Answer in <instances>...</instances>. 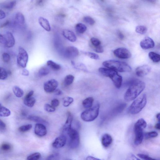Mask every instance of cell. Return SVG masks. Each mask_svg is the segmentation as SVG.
Instances as JSON below:
<instances>
[{
    "mask_svg": "<svg viewBox=\"0 0 160 160\" xmlns=\"http://www.w3.org/2000/svg\"><path fill=\"white\" fill-rule=\"evenodd\" d=\"M156 117H157V118L158 119L159 122H160V114L159 113L158 114H157V116H156Z\"/></svg>",
    "mask_w": 160,
    "mask_h": 160,
    "instance_id": "6125c7cd",
    "label": "cell"
},
{
    "mask_svg": "<svg viewBox=\"0 0 160 160\" xmlns=\"http://www.w3.org/2000/svg\"><path fill=\"white\" fill-rule=\"evenodd\" d=\"M84 54L88 57L90 58L95 60H97L99 59V56L95 53L91 52H86Z\"/></svg>",
    "mask_w": 160,
    "mask_h": 160,
    "instance_id": "b9f144b4",
    "label": "cell"
},
{
    "mask_svg": "<svg viewBox=\"0 0 160 160\" xmlns=\"http://www.w3.org/2000/svg\"><path fill=\"white\" fill-rule=\"evenodd\" d=\"M99 108V104L97 103L93 107L83 111L81 114V119L86 122L94 121L98 117Z\"/></svg>",
    "mask_w": 160,
    "mask_h": 160,
    "instance_id": "8992f818",
    "label": "cell"
},
{
    "mask_svg": "<svg viewBox=\"0 0 160 160\" xmlns=\"http://www.w3.org/2000/svg\"><path fill=\"white\" fill-rule=\"evenodd\" d=\"M99 72L105 77H109L112 81L114 86L118 89L121 87L122 82V78L117 71L105 68H100Z\"/></svg>",
    "mask_w": 160,
    "mask_h": 160,
    "instance_id": "277c9868",
    "label": "cell"
},
{
    "mask_svg": "<svg viewBox=\"0 0 160 160\" xmlns=\"http://www.w3.org/2000/svg\"><path fill=\"white\" fill-rule=\"evenodd\" d=\"M118 37L120 39L123 40L124 39V35L123 34L121 31H119L118 32Z\"/></svg>",
    "mask_w": 160,
    "mask_h": 160,
    "instance_id": "f5cc1de1",
    "label": "cell"
},
{
    "mask_svg": "<svg viewBox=\"0 0 160 160\" xmlns=\"http://www.w3.org/2000/svg\"><path fill=\"white\" fill-rule=\"evenodd\" d=\"M73 120V116L70 112H68L66 122L63 127V129L64 131L67 132L68 130L71 128L72 123V122Z\"/></svg>",
    "mask_w": 160,
    "mask_h": 160,
    "instance_id": "d6986e66",
    "label": "cell"
},
{
    "mask_svg": "<svg viewBox=\"0 0 160 160\" xmlns=\"http://www.w3.org/2000/svg\"><path fill=\"white\" fill-rule=\"evenodd\" d=\"M114 54L116 57L121 59H128L131 57L130 52L124 48H120L115 50Z\"/></svg>",
    "mask_w": 160,
    "mask_h": 160,
    "instance_id": "9c48e42d",
    "label": "cell"
},
{
    "mask_svg": "<svg viewBox=\"0 0 160 160\" xmlns=\"http://www.w3.org/2000/svg\"><path fill=\"white\" fill-rule=\"evenodd\" d=\"M74 77L73 75L70 74L66 77L64 80V84L66 86H69L74 81Z\"/></svg>",
    "mask_w": 160,
    "mask_h": 160,
    "instance_id": "f546056e",
    "label": "cell"
},
{
    "mask_svg": "<svg viewBox=\"0 0 160 160\" xmlns=\"http://www.w3.org/2000/svg\"><path fill=\"white\" fill-rule=\"evenodd\" d=\"M6 127V124L1 119H0V128L4 129Z\"/></svg>",
    "mask_w": 160,
    "mask_h": 160,
    "instance_id": "db71d44e",
    "label": "cell"
},
{
    "mask_svg": "<svg viewBox=\"0 0 160 160\" xmlns=\"http://www.w3.org/2000/svg\"><path fill=\"white\" fill-rule=\"evenodd\" d=\"M6 17V14L4 11L0 10V19H5Z\"/></svg>",
    "mask_w": 160,
    "mask_h": 160,
    "instance_id": "816d5d0a",
    "label": "cell"
},
{
    "mask_svg": "<svg viewBox=\"0 0 160 160\" xmlns=\"http://www.w3.org/2000/svg\"><path fill=\"white\" fill-rule=\"evenodd\" d=\"M55 94L57 95H61L62 94V91L59 90H57L55 91Z\"/></svg>",
    "mask_w": 160,
    "mask_h": 160,
    "instance_id": "91938a15",
    "label": "cell"
},
{
    "mask_svg": "<svg viewBox=\"0 0 160 160\" xmlns=\"http://www.w3.org/2000/svg\"><path fill=\"white\" fill-rule=\"evenodd\" d=\"M147 126V123L143 119H140L136 122L134 126L135 138L134 143L136 146L141 144L144 138L143 130Z\"/></svg>",
    "mask_w": 160,
    "mask_h": 160,
    "instance_id": "3957f363",
    "label": "cell"
},
{
    "mask_svg": "<svg viewBox=\"0 0 160 160\" xmlns=\"http://www.w3.org/2000/svg\"><path fill=\"white\" fill-rule=\"evenodd\" d=\"M60 158V155L58 153L52 154L48 157L46 160H58Z\"/></svg>",
    "mask_w": 160,
    "mask_h": 160,
    "instance_id": "f35d334b",
    "label": "cell"
},
{
    "mask_svg": "<svg viewBox=\"0 0 160 160\" xmlns=\"http://www.w3.org/2000/svg\"><path fill=\"white\" fill-rule=\"evenodd\" d=\"M67 133L70 138V147L73 149L77 148L80 142L79 135L78 131L71 127Z\"/></svg>",
    "mask_w": 160,
    "mask_h": 160,
    "instance_id": "52a82bcc",
    "label": "cell"
},
{
    "mask_svg": "<svg viewBox=\"0 0 160 160\" xmlns=\"http://www.w3.org/2000/svg\"><path fill=\"white\" fill-rule=\"evenodd\" d=\"M147 102V96L143 94L135 99L129 108L128 111L132 114H137L145 107Z\"/></svg>",
    "mask_w": 160,
    "mask_h": 160,
    "instance_id": "5b68a950",
    "label": "cell"
},
{
    "mask_svg": "<svg viewBox=\"0 0 160 160\" xmlns=\"http://www.w3.org/2000/svg\"><path fill=\"white\" fill-rule=\"evenodd\" d=\"M28 119L30 120V121L34 122H44L43 120L41 118L37 117V116L34 115H31L29 116L28 117Z\"/></svg>",
    "mask_w": 160,
    "mask_h": 160,
    "instance_id": "ab89813d",
    "label": "cell"
},
{
    "mask_svg": "<svg viewBox=\"0 0 160 160\" xmlns=\"http://www.w3.org/2000/svg\"><path fill=\"white\" fill-rule=\"evenodd\" d=\"M44 108L47 112H52L55 110V108L48 104H46L44 106Z\"/></svg>",
    "mask_w": 160,
    "mask_h": 160,
    "instance_id": "ee69618b",
    "label": "cell"
},
{
    "mask_svg": "<svg viewBox=\"0 0 160 160\" xmlns=\"http://www.w3.org/2000/svg\"><path fill=\"white\" fill-rule=\"evenodd\" d=\"M67 138L65 135H61L56 138L52 143L55 148H60L64 146L66 142Z\"/></svg>",
    "mask_w": 160,
    "mask_h": 160,
    "instance_id": "4fadbf2b",
    "label": "cell"
},
{
    "mask_svg": "<svg viewBox=\"0 0 160 160\" xmlns=\"http://www.w3.org/2000/svg\"><path fill=\"white\" fill-rule=\"evenodd\" d=\"M103 65L107 68L121 72H129L132 70L131 67L127 63L117 60H110L106 61L103 62Z\"/></svg>",
    "mask_w": 160,
    "mask_h": 160,
    "instance_id": "7a4b0ae2",
    "label": "cell"
},
{
    "mask_svg": "<svg viewBox=\"0 0 160 160\" xmlns=\"http://www.w3.org/2000/svg\"><path fill=\"white\" fill-rule=\"evenodd\" d=\"M83 20L84 21L91 26L94 25L95 22L93 19L88 16L84 17Z\"/></svg>",
    "mask_w": 160,
    "mask_h": 160,
    "instance_id": "74e56055",
    "label": "cell"
},
{
    "mask_svg": "<svg viewBox=\"0 0 160 160\" xmlns=\"http://www.w3.org/2000/svg\"><path fill=\"white\" fill-rule=\"evenodd\" d=\"M86 160H101L99 159L95 158L94 157H91V156H89L87 157Z\"/></svg>",
    "mask_w": 160,
    "mask_h": 160,
    "instance_id": "9f6ffc18",
    "label": "cell"
},
{
    "mask_svg": "<svg viewBox=\"0 0 160 160\" xmlns=\"http://www.w3.org/2000/svg\"><path fill=\"white\" fill-rule=\"evenodd\" d=\"M149 57L152 61L154 62L158 63L160 61V55L154 52H150L149 54Z\"/></svg>",
    "mask_w": 160,
    "mask_h": 160,
    "instance_id": "d4e9b609",
    "label": "cell"
},
{
    "mask_svg": "<svg viewBox=\"0 0 160 160\" xmlns=\"http://www.w3.org/2000/svg\"><path fill=\"white\" fill-rule=\"evenodd\" d=\"M6 36L0 34V43L6 46Z\"/></svg>",
    "mask_w": 160,
    "mask_h": 160,
    "instance_id": "7dc6e473",
    "label": "cell"
},
{
    "mask_svg": "<svg viewBox=\"0 0 160 160\" xmlns=\"http://www.w3.org/2000/svg\"><path fill=\"white\" fill-rule=\"evenodd\" d=\"M74 101L73 98L70 97H66L63 99V105L64 106H69Z\"/></svg>",
    "mask_w": 160,
    "mask_h": 160,
    "instance_id": "1f68e13d",
    "label": "cell"
},
{
    "mask_svg": "<svg viewBox=\"0 0 160 160\" xmlns=\"http://www.w3.org/2000/svg\"><path fill=\"white\" fill-rule=\"evenodd\" d=\"M39 22L40 25L46 30L47 31H50L51 30L50 24L46 19L42 17H39Z\"/></svg>",
    "mask_w": 160,
    "mask_h": 160,
    "instance_id": "ffe728a7",
    "label": "cell"
},
{
    "mask_svg": "<svg viewBox=\"0 0 160 160\" xmlns=\"http://www.w3.org/2000/svg\"><path fill=\"white\" fill-rule=\"evenodd\" d=\"M10 23V21H6L4 23H3L2 25L1 26H0V28H2L3 27H6L8 25H9Z\"/></svg>",
    "mask_w": 160,
    "mask_h": 160,
    "instance_id": "6f0895ef",
    "label": "cell"
},
{
    "mask_svg": "<svg viewBox=\"0 0 160 160\" xmlns=\"http://www.w3.org/2000/svg\"><path fill=\"white\" fill-rule=\"evenodd\" d=\"M2 59L3 61L5 62H8L10 59V56L7 53H3L2 54Z\"/></svg>",
    "mask_w": 160,
    "mask_h": 160,
    "instance_id": "bcb514c9",
    "label": "cell"
},
{
    "mask_svg": "<svg viewBox=\"0 0 160 160\" xmlns=\"http://www.w3.org/2000/svg\"><path fill=\"white\" fill-rule=\"evenodd\" d=\"M94 50L96 52L102 53L103 52L104 50L103 48L101 45L97 47H94Z\"/></svg>",
    "mask_w": 160,
    "mask_h": 160,
    "instance_id": "681fc988",
    "label": "cell"
},
{
    "mask_svg": "<svg viewBox=\"0 0 160 160\" xmlns=\"http://www.w3.org/2000/svg\"><path fill=\"white\" fill-rule=\"evenodd\" d=\"M8 77V73L7 71L3 68L0 67V79L4 80Z\"/></svg>",
    "mask_w": 160,
    "mask_h": 160,
    "instance_id": "8d00e7d4",
    "label": "cell"
},
{
    "mask_svg": "<svg viewBox=\"0 0 160 160\" xmlns=\"http://www.w3.org/2000/svg\"><path fill=\"white\" fill-rule=\"evenodd\" d=\"M34 91H31L28 93L26 96V97H32L34 94Z\"/></svg>",
    "mask_w": 160,
    "mask_h": 160,
    "instance_id": "680465c9",
    "label": "cell"
},
{
    "mask_svg": "<svg viewBox=\"0 0 160 160\" xmlns=\"http://www.w3.org/2000/svg\"><path fill=\"white\" fill-rule=\"evenodd\" d=\"M1 149L3 151H8L11 149V146L9 143H4L1 145Z\"/></svg>",
    "mask_w": 160,
    "mask_h": 160,
    "instance_id": "7bdbcfd3",
    "label": "cell"
},
{
    "mask_svg": "<svg viewBox=\"0 0 160 160\" xmlns=\"http://www.w3.org/2000/svg\"><path fill=\"white\" fill-rule=\"evenodd\" d=\"M126 160H141L139 159L136 157L135 155L133 154H130L126 158Z\"/></svg>",
    "mask_w": 160,
    "mask_h": 160,
    "instance_id": "f907efd6",
    "label": "cell"
},
{
    "mask_svg": "<svg viewBox=\"0 0 160 160\" xmlns=\"http://www.w3.org/2000/svg\"><path fill=\"white\" fill-rule=\"evenodd\" d=\"M140 44L142 48L144 50L153 48L155 46L153 40L148 37L144 38L140 42Z\"/></svg>",
    "mask_w": 160,
    "mask_h": 160,
    "instance_id": "8fae6325",
    "label": "cell"
},
{
    "mask_svg": "<svg viewBox=\"0 0 160 160\" xmlns=\"http://www.w3.org/2000/svg\"><path fill=\"white\" fill-rule=\"evenodd\" d=\"M90 41L92 45L94 47H96L101 45V41L97 38H92L91 39Z\"/></svg>",
    "mask_w": 160,
    "mask_h": 160,
    "instance_id": "60d3db41",
    "label": "cell"
},
{
    "mask_svg": "<svg viewBox=\"0 0 160 160\" xmlns=\"http://www.w3.org/2000/svg\"><path fill=\"white\" fill-rule=\"evenodd\" d=\"M135 31L138 34H144L146 33L147 31V29L145 26H139L136 27Z\"/></svg>",
    "mask_w": 160,
    "mask_h": 160,
    "instance_id": "4dcf8cb0",
    "label": "cell"
},
{
    "mask_svg": "<svg viewBox=\"0 0 160 160\" xmlns=\"http://www.w3.org/2000/svg\"><path fill=\"white\" fill-rule=\"evenodd\" d=\"M41 156L39 153H35L29 156L27 158V160H38Z\"/></svg>",
    "mask_w": 160,
    "mask_h": 160,
    "instance_id": "d590c367",
    "label": "cell"
},
{
    "mask_svg": "<svg viewBox=\"0 0 160 160\" xmlns=\"http://www.w3.org/2000/svg\"><path fill=\"white\" fill-rule=\"evenodd\" d=\"M32 125L30 124L23 126L19 128V130L21 132H25L30 130L32 128Z\"/></svg>",
    "mask_w": 160,
    "mask_h": 160,
    "instance_id": "e575fe53",
    "label": "cell"
},
{
    "mask_svg": "<svg viewBox=\"0 0 160 160\" xmlns=\"http://www.w3.org/2000/svg\"><path fill=\"white\" fill-rule=\"evenodd\" d=\"M11 114V112L7 108L1 106H0V116L2 117H9Z\"/></svg>",
    "mask_w": 160,
    "mask_h": 160,
    "instance_id": "cb8c5ba5",
    "label": "cell"
},
{
    "mask_svg": "<svg viewBox=\"0 0 160 160\" xmlns=\"http://www.w3.org/2000/svg\"><path fill=\"white\" fill-rule=\"evenodd\" d=\"M35 99L32 97H25L24 100V103L27 106L30 107H33L35 103Z\"/></svg>",
    "mask_w": 160,
    "mask_h": 160,
    "instance_id": "603a6c76",
    "label": "cell"
},
{
    "mask_svg": "<svg viewBox=\"0 0 160 160\" xmlns=\"http://www.w3.org/2000/svg\"><path fill=\"white\" fill-rule=\"evenodd\" d=\"M138 157L144 160H157L155 159L152 158L147 155L139 154H137Z\"/></svg>",
    "mask_w": 160,
    "mask_h": 160,
    "instance_id": "f6af8a7d",
    "label": "cell"
},
{
    "mask_svg": "<svg viewBox=\"0 0 160 160\" xmlns=\"http://www.w3.org/2000/svg\"><path fill=\"white\" fill-rule=\"evenodd\" d=\"M34 133L36 135L39 137H44L46 134L47 133L46 127L43 124L37 123L35 126Z\"/></svg>",
    "mask_w": 160,
    "mask_h": 160,
    "instance_id": "5bb4252c",
    "label": "cell"
},
{
    "mask_svg": "<svg viewBox=\"0 0 160 160\" xmlns=\"http://www.w3.org/2000/svg\"><path fill=\"white\" fill-rule=\"evenodd\" d=\"M51 105L53 107L55 108L58 106L59 104V101L57 99H54L51 102Z\"/></svg>",
    "mask_w": 160,
    "mask_h": 160,
    "instance_id": "c3c4849f",
    "label": "cell"
},
{
    "mask_svg": "<svg viewBox=\"0 0 160 160\" xmlns=\"http://www.w3.org/2000/svg\"><path fill=\"white\" fill-rule=\"evenodd\" d=\"M158 136V133L155 131H151L147 132L144 134V137L146 139L153 138L157 137Z\"/></svg>",
    "mask_w": 160,
    "mask_h": 160,
    "instance_id": "d6a6232c",
    "label": "cell"
},
{
    "mask_svg": "<svg viewBox=\"0 0 160 160\" xmlns=\"http://www.w3.org/2000/svg\"><path fill=\"white\" fill-rule=\"evenodd\" d=\"M145 83L143 81L138 79H135L130 84L124 96L126 101H133L138 97L145 89Z\"/></svg>",
    "mask_w": 160,
    "mask_h": 160,
    "instance_id": "6da1fadb",
    "label": "cell"
},
{
    "mask_svg": "<svg viewBox=\"0 0 160 160\" xmlns=\"http://www.w3.org/2000/svg\"><path fill=\"white\" fill-rule=\"evenodd\" d=\"M13 92L15 95L18 98H21L23 97L24 92L23 91L17 86H15L13 88Z\"/></svg>",
    "mask_w": 160,
    "mask_h": 160,
    "instance_id": "f1b7e54d",
    "label": "cell"
},
{
    "mask_svg": "<svg viewBox=\"0 0 160 160\" xmlns=\"http://www.w3.org/2000/svg\"><path fill=\"white\" fill-rule=\"evenodd\" d=\"M50 70L47 68L43 67L40 69L39 71V74L41 76H45L49 73Z\"/></svg>",
    "mask_w": 160,
    "mask_h": 160,
    "instance_id": "836d02e7",
    "label": "cell"
},
{
    "mask_svg": "<svg viewBox=\"0 0 160 160\" xmlns=\"http://www.w3.org/2000/svg\"><path fill=\"white\" fill-rule=\"evenodd\" d=\"M47 65L54 70L58 71L61 69V66L52 61H48L47 63Z\"/></svg>",
    "mask_w": 160,
    "mask_h": 160,
    "instance_id": "484cf974",
    "label": "cell"
},
{
    "mask_svg": "<svg viewBox=\"0 0 160 160\" xmlns=\"http://www.w3.org/2000/svg\"><path fill=\"white\" fill-rule=\"evenodd\" d=\"M113 142V139L109 134H104L101 139L102 145L105 148L109 147Z\"/></svg>",
    "mask_w": 160,
    "mask_h": 160,
    "instance_id": "e0dca14e",
    "label": "cell"
},
{
    "mask_svg": "<svg viewBox=\"0 0 160 160\" xmlns=\"http://www.w3.org/2000/svg\"><path fill=\"white\" fill-rule=\"evenodd\" d=\"M58 83L54 79H51L46 82L44 85V89L46 92H53L57 89Z\"/></svg>",
    "mask_w": 160,
    "mask_h": 160,
    "instance_id": "30bf717a",
    "label": "cell"
},
{
    "mask_svg": "<svg viewBox=\"0 0 160 160\" xmlns=\"http://www.w3.org/2000/svg\"><path fill=\"white\" fill-rule=\"evenodd\" d=\"M151 70V68L148 65H144L138 67L136 69L135 73L138 77H143L148 74Z\"/></svg>",
    "mask_w": 160,
    "mask_h": 160,
    "instance_id": "7c38bea8",
    "label": "cell"
},
{
    "mask_svg": "<svg viewBox=\"0 0 160 160\" xmlns=\"http://www.w3.org/2000/svg\"><path fill=\"white\" fill-rule=\"evenodd\" d=\"M17 4V2L15 1H12L9 2L2 3L1 5L2 7L7 9H13Z\"/></svg>",
    "mask_w": 160,
    "mask_h": 160,
    "instance_id": "83f0119b",
    "label": "cell"
},
{
    "mask_svg": "<svg viewBox=\"0 0 160 160\" xmlns=\"http://www.w3.org/2000/svg\"><path fill=\"white\" fill-rule=\"evenodd\" d=\"M1 106V103H0V106Z\"/></svg>",
    "mask_w": 160,
    "mask_h": 160,
    "instance_id": "be15d7a7",
    "label": "cell"
},
{
    "mask_svg": "<svg viewBox=\"0 0 160 160\" xmlns=\"http://www.w3.org/2000/svg\"><path fill=\"white\" fill-rule=\"evenodd\" d=\"M156 129L159 130L160 129V123L159 122L156 124L155 126Z\"/></svg>",
    "mask_w": 160,
    "mask_h": 160,
    "instance_id": "94428289",
    "label": "cell"
},
{
    "mask_svg": "<svg viewBox=\"0 0 160 160\" xmlns=\"http://www.w3.org/2000/svg\"><path fill=\"white\" fill-rule=\"evenodd\" d=\"M5 36L7 41L6 46L8 48L13 47L15 43V40L13 35L10 32H7Z\"/></svg>",
    "mask_w": 160,
    "mask_h": 160,
    "instance_id": "ac0fdd59",
    "label": "cell"
},
{
    "mask_svg": "<svg viewBox=\"0 0 160 160\" xmlns=\"http://www.w3.org/2000/svg\"><path fill=\"white\" fill-rule=\"evenodd\" d=\"M22 74L23 76H28L29 74V72L26 69H24L22 71Z\"/></svg>",
    "mask_w": 160,
    "mask_h": 160,
    "instance_id": "11a10c76",
    "label": "cell"
},
{
    "mask_svg": "<svg viewBox=\"0 0 160 160\" xmlns=\"http://www.w3.org/2000/svg\"><path fill=\"white\" fill-rule=\"evenodd\" d=\"M24 16L21 12H18L16 14L15 17L14 23L15 25H22L25 23Z\"/></svg>",
    "mask_w": 160,
    "mask_h": 160,
    "instance_id": "44dd1931",
    "label": "cell"
},
{
    "mask_svg": "<svg viewBox=\"0 0 160 160\" xmlns=\"http://www.w3.org/2000/svg\"><path fill=\"white\" fill-rule=\"evenodd\" d=\"M62 34L64 37L71 42H74L77 41V37L75 34L70 30H64L63 31Z\"/></svg>",
    "mask_w": 160,
    "mask_h": 160,
    "instance_id": "2e32d148",
    "label": "cell"
},
{
    "mask_svg": "<svg viewBox=\"0 0 160 160\" xmlns=\"http://www.w3.org/2000/svg\"><path fill=\"white\" fill-rule=\"evenodd\" d=\"M79 53L77 48L73 46L67 47L65 50V54L66 57L70 58L77 57Z\"/></svg>",
    "mask_w": 160,
    "mask_h": 160,
    "instance_id": "9a60e30c",
    "label": "cell"
},
{
    "mask_svg": "<svg viewBox=\"0 0 160 160\" xmlns=\"http://www.w3.org/2000/svg\"><path fill=\"white\" fill-rule=\"evenodd\" d=\"M28 54L26 50L21 47H19L17 57L18 65L23 68H26L28 61Z\"/></svg>",
    "mask_w": 160,
    "mask_h": 160,
    "instance_id": "ba28073f",
    "label": "cell"
},
{
    "mask_svg": "<svg viewBox=\"0 0 160 160\" xmlns=\"http://www.w3.org/2000/svg\"><path fill=\"white\" fill-rule=\"evenodd\" d=\"M94 99L93 97H88L84 100L82 104L84 107L86 109H89L92 106Z\"/></svg>",
    "mask_w": 160,
    "mask_h": 160,
    "instance_id": "7402d4cb",
    "label": "cell"
},
{
    "mask_svg": "<svg viewBox=\"0 0 160 160\" xmlns=\"http://www.w3.org/2000/svg\"><path fill=\"white\" fill-rule=\"evenodd\" d=\"M75 29L78 33L80 34H83L87 30V27L84 25L82 23L77 24L75 26Z\"/></svg>",
    "mask_w": 160,
    "mask_h": 160,
    "instance_id": "4316f807",
    "label": "cell"
}]
</instances>
